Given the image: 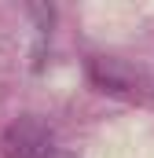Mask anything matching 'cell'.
<instances>
[{"label": "cell", "mask_w": 154, "mask_h": 158, "mask_svg": "<svg viewBox=\"0 0 154 158\" xmlns=\"http://www.w3.org/2000/svg\"><path fill=\"white\" fill-rule=\"evenodd\" d=\"M0 147H4V158H51V129L33 114L15 118Z\"/></svg>", "instance_id": "cell-1"}, {"label": "cell", "mask_w": 154, "mask_h": 158, "mask_svg": "<svg viewBox=\"0 0 154 158\" xmlns=\"http://www.w3.org/2000/svg\"><path fill=\"white\" fill-rule=\"evenodd\" d=\"M88 74H92V81L103 88V92H132V85H136V77H132V70L125 66V63H117V59H92V66H88Z\"/></svg>", "instance_id": "cell-2"}, {"label": "cell", "mask_w": 154, "mask_h": 158, "mask_svg": "<svg viewBox=\"0 0 154 158\" xmlns=\"http://www.w3.org/2000/svg\"><path fill=\"white\" fill-rule=\"evenodd\" d=\"M55 158H70V155H55Z\"/></svg>", "instance_id": "cell-3"}]
</instances>
